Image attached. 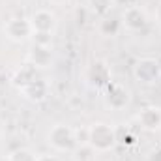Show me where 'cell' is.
<instances>
[{
	"mask_svg": "<svg viewBox=\"0 0 161 161\" xmlns=\"http://www.w3.org/2000/svg\"><path fill=\"white\" fill-rule=\"evenodd\" d=\"M116 141V129L111 124L96 122L88 125V144L94 148V152H109L114 148Z\"/></svg>",
	"mask_w": 161,
	"mask_h": 161,
	"instance_id": "1",
	"label": "cell"
},
{
	"mask_svg": "<svg viewBox=\"0 0 161 161\" xmlns=\"http://www.w3.org/2000/svg\"><path fill=\"white\" fill-rule=\"evenodd\" d=\"M49 144L56 150V152H73L77 148V142H75V135H73V129L66 124H56L51 127L49 135Z\"/></svg>",
	"mask_w": 161,
	"mask_h": 161,
	"instance_id": "2",
	"label": "cell"
},
{
	"mask_svg": "<svg viewBox=\"0 0 161 161\" xmlns=\"http://www.w3.org/2000/svg\"><path fill=\"white\" fill-rule=\"evenodd\" d=\"M133 77L142 84H154L161 79V66L154 58H141L133 66Z\"/></svg>",
	"mask_w": 161,
	"mask_h": 161,
	"instance_id": "3",
	"label": "cell"
},
{
	"mask_svg": "<svg viewBox=\"0 0 161 161\" xmlns=\"http://www.w3.org/2000/svg\"><path fill=\"white\" fill-rule=\"evenodd\" d=\"M4 32H6V36L11 41H25V40H28V38H32L34 28H32L30 19H25V17H11V19L6 21Z\"/></svg>",
	"mask_w": 161,
	"mask_h": 161,
	"instance_id": "4",
	"label": "cell"
},
{
	"mask_svg": "<svg viewBox=\"0 0 161 161\" xmlns=\"http://www.w3.org/2000/svg\"><path fill=\"white\" fill-rule=\"evenodd\" d=\"M146 23H148V17L141 6H127L122 13V25L131 32L142 30L146 26Z\"/></svg>",
	"mask_w": 161,
	"mask_h": 161,
	"instance_id": "5",
	"label": "cell"
},
{
	"mask_svg": "<svg viewBox=\"0 0 161 161\" xmlns=\"http://www.w3.org/2000/svg\"><path fill=\"white\" fill-rule=\"evenodd\" d=\"M105 101L111 109L120 111L129 103V92L125 86H122L118 82H109L107 84V92H105Z\"/></svg>",
	"mask_w": 161,
	"mask_h": 161,
	"instance_id": "6",
	"label": "cell"
},
{
	"mask_svg": "<svg viewBox=\"0 0 161 161\" xmlns=\"http://www.w3.org/2000/svg\"><path fill=\"white\" fill-rule=\"evenodd\" d=\"M139 124L142 129L146 131H158L161 129V109L159 107H144L141 113H139Z\"/></svg>",
	"mask_w": 161,
	"mask_h": 161,
	"instance_id": "7",
	"label": "cell"
},
{
	"mask_svg": "<svg viewBox=\"0 0 161 161\" xmlns=\"http://www.w3.org/2000/svg\"><path fill=\"white\" fill-rule=\"evenodd\" d=\"M21 92L25 94V97L32 99V101H43L49 94V86L43 79H34L30 82H26L25 86H21Z\"/></svg>",
	"mask_w": 161,
	"mask_h": 161,
	"instance_id": "8",
	"label": "cell"
},
{
	"mask_svg": "<svg viewBox=\"0 0 161 161\" xmlns=\"http://www.w3.org/2000/svg\"><path fill=\"white\" fill-rule=\"evenodd\" d=\"M28 62L34 68H47L53 62V51L51 47H43V45H32L28 51Z\"/></svg>",
	"mask_w": 161,
	"mask_h": 161,
	"instance_id": "9",
	"label": "cell"
},
{
	"mask_svg": "<svg viewBox=\"0 0 161 161\" xmlns=\"http://www.w3.org/2000/svg\"><path fill=\"white\" fill-rule=\"evenodd\" d=\"M30 23H32L34 32H53L56 21H54L53 11H49V9H38V11L32 15Z\"/></svg>",
	"mask_w": 161,
	"mask_h": 161,
	"instance_id": "10",
	"label": "cell"
},
{
	"mask_svg": "<svg viewBox=\"0 0 161 161\" xmlns=\"http://www.w3.org/2000/svg\"><path fill=\"white\" fill-rule=\"evenodd\" d=\"M88 77L90 80L94 82V84H97V86H101V84H109V69H107V66L103 64V62H96L92 68H90V71H88Z\"/></svg>",
	"mask_w": 161,
	"mask_h": 161,
	"instance_id": "11",
	"label": "cell"
},
{
	"mask_svg": "<svg viewBox=\"0 0 161 161\" xmlns=\"http://www.w3.org/2000/svg\"><path fill=\"white\" fill-rule=\"evenodd\" d=\"M118 30H120V21L109 19V17H103V19H101V23H99V32H101V36L113 38V36L118 34Z\"/></svg>",
	"mask_w": 161,
	"mask_h": 161,
	"instance_id": "12",
	"label": "cell"
},
{
	"mask_svg": "<svg viewBox=\"0 0 161 161\" xmlns=\"http://www.w3.org/2000/svg\"><path fill=\"white\" fill-rule=\"evenodd\" d=\"M88 6H90V9H92L94 15L105 17L111 11V8L114 6V0H88Z\"/></svg>",
	"mask_w": 161,
	"mask_h": 161,
	"instance_id": "13",
	"label": "cell"
},
{
	"mask_svg": "<svg viewBox=\"0 0 161 161\" xmlns=\"http://www.w3.org/2000/svg\"><path fill=\"white\" fill-rule=\"evenodd\" d=\"M36 77V68L34 66H25V68H21L19 71H17V75H15V82L19 84V88L21 86H25L26 82H30V80Z\"/></svg>",
	"mask_w": 161,
	"mask_h": 161,
	"instance_id": "14",
	"label": "cell"
},
{
	"mask_svg": "<svg viewBox=\"0 0 161 161\" xmlns=\"http://www.w3.org/2000/svg\"><path fill=\"white\" fill-rule=\"evenodd\" d=\"M8 161H36V156L28 148H15L8 154Z\"/></svg>",
	"mask_w": 161,
	"mask_h": 161,
	"instance_id": "15",
	"label": "cell"
},
{
	"mask_svg": "<svg viewBox=\"0 0 161 161\" xmlns=\"http://www.w3.org/2000/svg\"><path fill=\"white\" fill-rule=\"evenodd\" d=\"M73 154H75V161H92L94 159V148L90 146V144H82V146H77L75 150H73Z\"/></svg>",
	"mask_w": 161,
	"mask_h": 161,
	"instance_id": "16",
	"label": "cell"
},
{
	"mask_svg": "<svg viewBox=\"0 0 161 161\" xmlns=\"http://www.w3.org/2000/svg\"><path fill=\"white\" fill-rule=\"evenodd\" d=\"M34 45H43V47H51L53 45V32H34L32 34Z\"/></svg>",
	"mask_w": 161,
	"mask_h": 161,
	"instance_id": "17",
	"label": "cell"
},
{
	"mask_svg": "<svg viewBox=\"0 0 161 161\" xmlns=\"http://www.w3.org/2000/svg\"><path fill=\"white\" fill-rule=\"evenodd\" d=\"M73 135H75L77 146L88 144V127H77V129H73Z\"/></svg>",
	"mask_w": 161,
	"mask_h": 161,
	"instance_id": "18",
	"label": "cell"
},
{
	"mask_svg": "<svg viewBox=\"0 0 161 161\" xmlns=\"http://www.w3.org/2000/svg\"><path fill=\"white\" fill-rule=\"evenodd\" d=\"M36 161H58V158L51 154H43V156H36Z\"/></svg>",
	"mask_w": 161,
	"mask_h": 161,
	"instance_id": "19",
	"label": "cell"
},
{
	"mask_svg": "<svg viewBox=\"0 0 161 161\" xmlns=\"http://www.w3.org/2000/svg\"><path fill=\"white\" fill-rule=\"evenodd\" d=\"M148 161H161V148L154 150V152L150 154V159H148Z\"/></svg>",
	"mask_w": 161,
	"mask_h": 161,
	"instance_id": "20",
	"label": "cell"
},
{
	"mask_svg": "<svg viewBox=\"0 0 161 161\" xmlns=\"http://www.w3.org/2000/svg\"><path fill=\"white\" fill-rule=\"evenodd\" d=\"M154 17H156V21L161 25V2L158 4V8H156V13H154Z\"/></svg>",
	"mask_w": 161,
	"mask_h": 161,
	"instance_id": "21",
	"label": "cell"
},
{
	"mask_svg": "<svg viewBox=\"0 0 161 161\" xmlns=\"http://www.w3.org/2000/svg\"><path fill=\"white\" fill-rule=\"evenodd\" d=\"M51 4H54V6H62V4H66L68 0H49Z\"/></svg>",
	"mask_w": 161,
	"mask_h": 161,
	"instance_id": "22",
	"label": "cell"
},
{
	"mask_svg": "<svg viewBox=\"0 0 161 161\" xmlns=\"http://www.w3.org/2000/svg\"><path fill=\"white\" fill-rule=\"evenodd\" d=\"M2 131H4V125H2V122H0V133H2Z\"/></svg>",
	"mask_w": 161,
	"mask_h": 161,
	"instance_id": "23",
	"label": "cell"
}]
</instances>
